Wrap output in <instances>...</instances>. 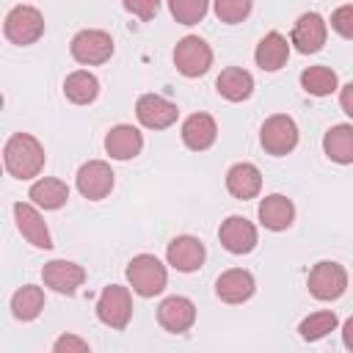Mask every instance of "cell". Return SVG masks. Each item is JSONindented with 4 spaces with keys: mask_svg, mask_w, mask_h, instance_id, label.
Instances as JSON below:
<instances>
[{
    "mask_svg": "<svg viewBox=\"0 0 353 353\" xmlns=\"http://www.w3.org/2000/svg\"><path fill=\"white\" fill-rule=\"evenodd\" d=\"M3 163L14 179H33L44 168V146L30 132H14L3 146Z\"/></svg>",
    "mask_w": 353,
    "mask_h": 353,
    "instance_id": "obj_1",
    "label": "cell"
},
{
    "mask_svg": "<svg viewBox=\"0 0 353 353\" xmlns=\"http://www.w3.org/2000/svg\"><path fill=\"white\" fill-rule=\"evenodd\" d=\"M127 281H130L135 295L154 298L165 290L168 273H165V265L154 254H138L127 262Z\"/></svg>",
    "mask_w": 353,
    "mask_h": 353,
    "instance_id": "obj_2",
    "label": "cell"
},
{
    "mask_svg": "<svg viewBox=\"0 0 353 353\" xmlns=\"http://www.w3.org/2000/svg\"><path fill=\"white\" fill-rule=\"evenodd\" d=\"M3 33L11 44H19V47H28V44H36L41 36H44V17L39 8L33 6H14L8 14H6V22H3Z\"/></svg>",
    "mask_w": 353,
    "mask_h": 353,
    "instance_id": "obj_3",
    "label": "cell"
},
{
    "mask_svg": "<svg viewBox=\"0 0 353 353\" xmlns=\"http://www.w3.org/2000/svg\"><path fill=\"white\" fill-rule=\"evenodd\" d=\"M69 52L83 66H99V63L110 61V55H113V39L105 30L85 28V30H80V33L72 36Z\"/></svg>",
    "mask_w": 353,
    "mask_h": 353,
    "instance_id": "obj_4",
    "label": "cell"
},
{
    "mask_svg": "<svg viewBox=\"0 0 353 353\" xmlns=\"http://www.w3.org/2000/svg\"><path fill=\"white\" fill-rule=\"evenodd\" d=\"M259 143L268 154L284 157L298 146V124L287 113H273L265 119V124L259 130Z\"/></svg>",
    "mask_w": 353,
    "mask_h": 353,
    "instance_id": "obj_5",
    "label": "cell"
},
{
    "mask_svg": "<svg viewBox=\"0 0 353 353\" xmlns=\"http://www.w3.org/2000/svg\"><path fill=\"white\" fill-rule=\"evenodd\" d=\"M306 287H309V292H312L317 301H336V298H342L345 290H347V270H345L339 262L323 259V262H317V265L309 270Z\"/></svg>",
    "mask_w": 353,
    "mask_h": 353,
    "instance_id": "obj_6",
    "label": "cell"
},
{
    "mask_svg": "<svg viewBox=\"0 0 353 353\" xmlns=\"http://www.w3.org/2000/svg\"><path fill=\"white\" fill-rule=\"evenodd\" d=\"M97 317L102 325L113 328V331H124L130 317H132V295L127 287L121 284H110L102 290L99 301H97Z\"/></svg>",
    "mask_w": 353,
    "mask_h": 353,
    "instance_id": "obj_7",
    "label": "cell"
},
{
    "mask_svg": "<svg viewBox=\"0 0 353 353\" xmlns=\"http://www.w3.org/2000/svg\"><path fill=\"white\" fill-rule=\"evenodd\" d=\"M174 66L185 77H201L212 66V47L199 36H185L174 47Z\"/></svg>",
    "mask_w": 353,
    "mask_h": 353,
    "instance_id": "obj_8",
    "label": "cell"
},
{
    "mask_svg": "<svg viewBox=\"0 0 353 353\" xmlns=\"http://www.w3.org/2000/svg\"><path fill=\"white\" fill-rule=\"evenodd\" d=\"M325 36H328L325 19H323L317 11H306V14H301V17L295 19L290 44H295L298 52L309 55V52H320V50H323Z\"/></svg>",
    "mask_w": 353,
    "mask_h": 353,
    "instance_id": "obj_9",
    "label": "cell"
},
{
    "mask_svg": "<svg viewBox=\"0 0 353 353\" xmlns=\"http://www.w3.org/2000/svg\"><path fill=\"white\" fill-rule=\"evenodd\" d=\"M74 182L88 201H99L113 190V168L105 160H88L77 168Z\"/></svg>",
    "mask_w": 353,
    "mask_h": 353,
    "instance_id": "obj_10",
    "label": "cell"
},
{
    "mask_svg": "<svg viewBox=\"0 0 353 353\" xmlns=\"http://www.w3.org/2000/svg\"><path fill=\"white\" fill-rule=\"evenodd\" d=\"M204 256H207V248H204V243H201L199 237H193V234H176V237L168 243V248H165L168 265H171L174 270H179V273H193V270H199V268L204 265Z\"/></svg>",
    "mask_w": 353,
    "mask_h": 353,
    "instance_id": "obj_11",
    "label": "cell"
},
{
    "mask_svg": "<svg viewBox=\"0 0 353 353\" xmlns=\"http://www.w3.org/2000/svg\"><path fill=\"white\" fill-rule=\"evenodd\" d=\"M157 323L168 334H185L196 323V303L185 295H168L157 306Z\"/></svg>",
    "mask_w": 353,
    "mask_h": 353,
    "instance_id": "obj_12",
    "label": "cell"
},
{
    "mask_svg": "<svg viewBox=\"0 0 353 353\" xmlns=\"http://www.w3.org/2000/svg\"><path fill=\"white\" fill-rule=\"evenodd\" d=\"M135 116L146 130H165L176 121L179 108L160 94H143L135 102Z\"/></svg>",
    "mask_w": 353,
    "mask_h": 353,
    "instance_id": "obj_13",
    "label": "cell"
},
{
    "mask_svg": "<svg viewBox=\"0 0 353 353\" xmlns=\"http://www.w3.org/2000/svg\"><path fill=\"white\" fill-rule=\"evenodd\" d=\"M41 279H44V287H50L52 292H61V295H74L77 287H83L85 281V270L83 265L77 262H69V259H52L41 268Z\"/></svg>",
    "mask_w": 353,
    "mask_h": 353,
    "instance_id": "obj_14",
    "label": "cell"
},
{
    "mask_svg": "<svg viewBox=\"0 0 353 353\" xmlns=\"http://www.w3.org/2000/svg\"><path fill=\"white\" fill-rule=\"evenodd\" d=\"M218 240L229 254H248L256 245V226L243 215H229L218 229Z\"/></svg>",
    "mask_w": 353,
    "mask_h": 353,
    "instance_id": "obj_15",
    "label": "cell"
},
{
    "mask_svg": "<svg viewBox=\"0 0 353 353\" xmlns=\"http://www.w3.org/2000/svg\"><path fill=\"white\" fill-rule=\"evenodd\" d=\"M14 218H17V229L22 232V237L36 245V248H52V237H50V229L39 212L36 204H28V201H17L14 204Z\"/></svg>",
    "mask_w": 353,
    "mask_h": 353,
    "instance_id": "obj_16",
    "label": "cell"
},
{
    "mask_svg": "<svg viewBox=\"0 0 353 353\" xmlns=\"http://www.w3.org/2000/svg\"><path fill=\"white\" fill-rule=\"evenodd\" d=\"M256 290V281L248 270L243 268H229L218 276L215 281V295L223 301V303H245Z\"/></svg>",
    "mask_w": 353,
    "mask_h": 353,
    "instance_id": "obj_17",
    "label": "cell"
},
{
    "mask_svg": "<svg viewBox=\"0 0 353 353\" xmlns=\"http://www.w3.org/2000/svg\"><path fill=\"white\" fill-rule=\"evenodd\" d=\"M179 135H182V143H185L188 149L204 152V149H210V146L215 143V138H218V124H215V119H212L210 113H190V116L182 121Z\"/></svg>",
    "mask_w": 353,
    "mask_h": 353,
    "instance_id": "obj_18",
    "label": "cell"
},
{
    "mask_svg": "<svg viewBox=\"0 0 353 353\" xmlns=\"http://www.w3.org/2000/svg\"><path fill=\"white\" fill-rule=\"evenodd\" d=\"M143 149V135L132 124H116L105 135V152L113 160H132Z\"/></svg>",
    "mask_w": 353,
    "mask_h": 353,
    "instance_id": "obj_19",
    "label": "cell"
},
{
    "mask_svg": "<svg viewBox=\"0 0 353 353\" xmlns=\"http://www.w3.org/2000/svg\"><path fill=\"white\" fill-rule=\"evenodd\" d=\"M295 221V204L281 196V193H270L259 201V223L270 232H284L290 229Z\"/></svg>",
    "mask_w": 353,
    "mask_h": 353,
    "instance_id": "obj_20",
    "label": "cell"
},
{
    "mask_svg": "<svg viewBox=\"0 0 353 353\" xmlns=\"http://www.w3.org/2000/svg\"><path fill=\"white\" fill-rule=\"evenodd\" d=\"M287 58H290V41L279 30L265 33L254 50V61L262 72H279L287 63Z\"/></svg>",
    "mask_w": 353,
    "mask_h": 353,
    "instance_id": "obj_21",
    "label": "cell"
},
{
    "mask_svg": "<svg viewBox=\"0 0 353 353\" xmlns=\"http://www.w3.org/2000/svg\"><path fill=\"white\" fill-rule=\"evenodd\" d=\"M226 190L234 199H240V201L254 199L262 190V174H259V168L254 163H234L226 171Z\"/></svg>",
    "mask_w": 353,
    "mask_h": 353,
    "instance_id": "obj_22",
    "label": "cell"
},
{
    "mask_svg": "<svg viewBox=\"0 0 353 353\" xmlns=\"http://www.w3.org/2000/svg\"><path fill=\"white\" fill-rule=\"evenodd\" d=\"M215 88H218V94H221L223 99H229V102H243V99H248L251 91H254V77H251V72H245L243 66H226V69L218 74Z\"/></svg>",
    "mask_w": 353,
    "mask_h": 353,
    "instance_id": "obj_23",
    "label": "cell"
},
{
    "mask_svg": "<svg viewBox=\"0 0 353 353\" xmlns=\"http://www.w3.org/2000/svg\"><path fill=\"white\" fill-rule=\"evenodd\" d=\"M28 199L41 210H61L69 199V185L63 179H55V176H41L30 185Z\"/></svg>",
    "mask_w": 353,
    "mask_h": 353,
    "instance_id": "obj_24",
    "label": "cell"
},
{
    "mask_svg": "<svg viewBox=\"0 0 353 353\" xmlns=\"http://www.w3.org/2000/svg\"><path fill=\"white\" fill-rule=\"evenodd\" d=\"M323 152L339 165L353 163V124H334L323 135Z\"/></svg>",
    "mask_w": 353,
    "mask_h": 353,
    "instance_id": "obj_25",
    "label": "cell"
},
{
    "mask_svg": "<svg viewBox=\"0 0 353 353\" xmlns=\"http://www.w3.org/2000/svg\"><path fill=\"white\" fill-rule=\"evenodd\" d=\"M63 97L72 105H91L99 97V80L91 72L77 69V72L66 74V80H63Z\"/></svg>",
    "mask_w": 353,
    "mask_h": 353,
    "instance_id": "obj_26",
    "label": "cell"
},
{
    "mask_svg": "<svg viewBox=\"0 0 353 353\" xmlns=\"http://www.w3.org/2000/svg\"><path fill=\"white\" fill-rule=\"evenodd\" d=\"M44 309V290L36 284H25L11 295V314L22 323H30Z\"/></svg>",
    "mask_w": 353,
    "mask_h": 353,
    "instance_id": "obj_27",
    "label": "cell"
},
{
    "mask_svg": "<svg viewBox=\"0 0 353 353\" xmlns=\"http://www.w3.org/2000/svg\"><path fill=\"white\" fill-rule=\"evenodd\" d=\"M301 88L312 97H328L339 88V77L328 66H309L301 72Z\"/></svg>",
    "mask_w": 353,
    "mask_h": 353,
    "instance_id": "obj_28",
    "label": "cell"
},
{
    "mask_svg": "<svg viewBox=\"0 0 353 353\" xmlns=\"http://www.w3.org/2000/svg\"><path fill=\"white\" fill-rule=\"evenodd\" d=\"M336 323H339V320H336L334 312H312L309 317L301 320L298 334H301V339H306V342H317V339L328 336L331 331H336Z\"/></svg>",
    "mask_w": 353,
    "mask_h": 353,
    "instance_id": "obj_29",
    "label": "cell"
},
{
    "mask_svg": "<svg viewBox=\"0 0 353 353\" xmlns=\"http://www.w3.org/2000/svg\"><path fill=\"white\" fill-rule=\"evenodd\" d=\"M210 0H168V11L179 25H196L204 19Z\"/></svg>",
    "mask_w": 353,
    "mask_h": 353,
    "instance_id": "obj_30",
    "label": "cell"
},
{
    "mask_svg": "<svg viewBox=\"0 0 353 353\" xmlns=\"http://www.w3.org/2000/svg\"><path fill=\"white\" fill-rule=\"evenodd\" d=\"M212 6H215V17L221 22L237 25V22H243L251 14L254 0H212Z\"/></svg>",
    "mask_w": 353,
    "mask_h": 353,
    "instance_id": "obj_31",
    "label": "cell"
},
{
    "mask_svg": "<svg viewBox=\"0 0 353 353\" xmlns=\"http://www.w3.org/2000/svg\"><path fill=\"white\" fill-rule=\"evenodd\" d=\"M331 28H334L342 39H353V3L339 6V8L331 14Z\"/></svg>",
    "mask_w": 353,
    "mask_h": 353,
    "instance_id": "obj_32",
    "label": "cell"
},
{
    "mask_svg": "<svg viewBox=\"0 0 353 353\" xmlns=\"http://www.w3.org/2000/svg\"><path fill=\"white\" fill-rule=\"evenodd\" d=\"M124 8H127L130 14H135L138 19L149 22V19L157 17V11H160V0H124Z\"/></svg>",
    "mask_w": 353,
    "mask_h": 353,
    "instance_id": "obj_33",
    "label": "cell"
},
{
    "mask_svg": "<svg viewBox=\"0 0 353 353\" xmlns=\"http://www.w3.org/2000/svg\"><path fill=\"white\" fill-rule=\"evenodd\" d=\"M52 350L55 353H85L88 350V342L80 339V336H74V334H63V336H58L52 342Z\"/></svg>",
    "mask_w": 353,
    "mask_h": 353,
    "instance_id": "obj_34",
    "label": "cell"
},
{
    "mask_svg": "<svg viewBox=\"0 0 353 353\" xmlns=\"http://www.w3.org/2000/svg\"><path fill=\"white\" fill-rule=\"evenodd\" d=\"M339 105H342V110L353 119V80L339 88Z\"/></svg>",
    "mask_w": 353,
    "mask_h": 353,
    "instance_id": "obj_35",
    "label": "cell"
},
{
    "mask_svg": "<svg viewBox=\"0 0 353 353\" xmlns=\"http://www.w3.org/2000/svg\"><path fill=\"white\" fill-rule=\"evenodd\" d=\"M342 342H345L347 350H353V317H347L345 325H342Z\"/></svg>",
    "mask_w": 353,
    "mask_h": 353,
    "instance_id": "obj_36",
    "label": "cell"
}]
</instances>
